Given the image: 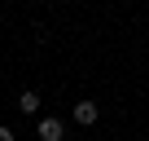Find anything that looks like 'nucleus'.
<instances>
[{
  "label": "nucleus",
  "instance_id": "obj_1",
  "mask_svg": "<svg viewBox=\"0 0 149 141\" xmlns=\"http://www.w3.org/2000/svg\"><path fill=\"white\" fill-rule=\"evenodd\" d=\"M61 137H66L61 119H40V141H61Z\"/></svg>",
  "mask_w": 149,
  "mask_h": 141
},
{
  "label": "nucleus",
  "instance_id": "obj_2",
  "mask_svg": "<svg viewBox=\"0 0 149 141\" xmlns=\"http://www.w3.org/2000/svg\"><path fill=\"white\" fill-rule=\"evenodd\" d=\"M74 123H97V102H79V106H74Z\"/></svg>",
  "mask_w": 149,
  "mask_h": 141
},
{
  "label": "nucleus",
  "instance_id": "obj_3",
  "mask_svg": "<svg viewBox=\"0 0 149 141\" xmlns=\"http://www.w3.org/2000/svg\"><path fill=\"white\" fill-rule=\"evenodd\" d=\"M18 110L35 115V110H40V97H35V93H22V97H18Z\"/></svg>",
  "mask_w": 149,
  "mask_h": 141
},
{
  "label": "nucleus",
  "instance_id": "obj_4",
  "mask_svg": "<svg viewBox=\"0 0 149 141\" xmlns=\"http://www.w3.org/2000/svg\"><path fill=\"white\" fill-rule=\"evenodd\" d=\"M0 141H13V132H9V128H0Z\"/></svg>",
  "mask_w": 149,
  "mask_h": 141
}]
</instances>
